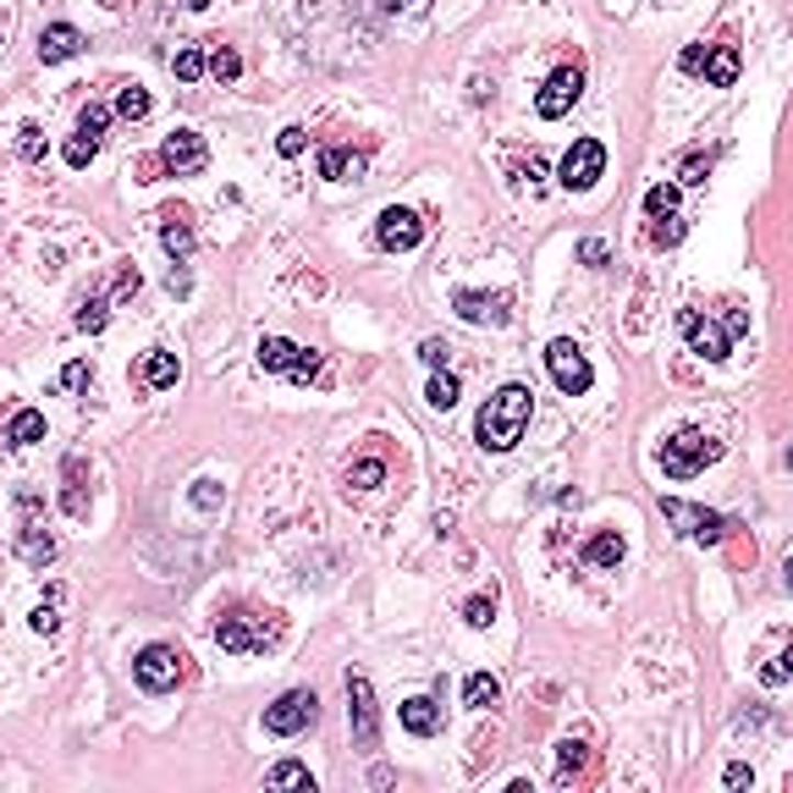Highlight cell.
Here are the masks:
<instances>
[{
  "mask_svg": "<svg viewBox=\"0 0 793 793\" xmlns=\"http://www.w3.org/2000/svg\"><path fill=\"white\" fill-rule=\"evenodd\" d=\"M529 414H535V391L529 386H502L496 396H485V409H480V420H474V436H480V447L485 453H513L518 442H524V431H529Z\"/></svg>",
  "mask_w": 793,
  "mask_h": 793,
  "instance_id": "cell-1",
  "label": "cell"
},
{
  "mask_svg": "<svg viewBox=\"0 0 793 793\" xmlns=\"http://www.w3.org/2000/svg\"><path fill=\"white\" fill-rule=\"evenodd\" d=\"M678 331L689 336V347L705 364H722L733 353V342L749 331V314L738 303H722V314H700V309H678Z\"/></svg>",
  "mask_w": 793,
  "mask_h": 793,
  "instance_id": "cell-2",
  "label": "cell"
},
{
  "mask_svg": "<svg viewBox=\"0 0 793 793\" xmlns=\"http://www.w3.org/2000/svg\"><path fill=\"white\" fill-rule=\"evenodd\" d=\"M281 634H287L281 612H254V606H232L215 623V645L226 656H265V650L281 645Z\"/></svg>",
  "mask_w": 793,
  "mask_h": 793,
  "instance_id": "cell-3",
  "label": "cell"
},
{
  "mask_svg": "<svg viewBox=\"0 0 793 793\" xmlns=\"http://www.w3.org/2000/svg\"><path fill=\"white\" fill-rule=\"evenodd\" d=\"M259 369L287 375V380H298V386H325V380H331L325 358H320L314 347L287 342V336H259Z\"/></svg>",
  "mask_w": 793,
  "mask_h": 793,
  "instance_id": "cell-4",
  "label": "cell"
},
{
  "mask_svg": "<svg viewBox=\"0 0 793 793\" xmlns=\"http://www.w3.org/2000/svg\"><path fill=\"white\" fill-rule=\"evenodd\" d=\"M722 458V442L716 436H705V431H678L672 442H661V474L667 480H694V474H705L711 463Z\"/></svg>",
  "mask_w": 793,
  "mask_h": 793,
  "instance_id": "cell-5",
  "label": "cell"
},
{
  "mask_svg": "<svg viewBox=\"0 0 793 793\" xmlns=\"http://www.w3.org/2000/svg\"><path fill=\"white\" fill-rule=\"evenodd\" d=\"M661 518L678 524V535H683V540H700V546H722V540L738 529L733 518H722V513H711V507H694V502H678V496H661Z\"/></svg>",
  "mask_w": 793,
  "mask_h": 793,
  "instance_id": "cell-6",
  "label": "cell"
},
{
  "mask_svg": "<svg viewBox=\"0 0 793 793\" xmlns=\"http://www.w3.org/2000/svg\"><path fill=\"white\" fill-rule=\"evenodd\" d=\"M133 678L144 694H171L177 683H188V656L177 645H144L133 661Z\"/></svg>",
  "mask_w": 793,
  "mask_h": 793,
  "instance_id": "cell-7",
  "label": "cell"
},
{
  "mask_svg": "<svg viewBox=\"0 0 793 793\" xmlns=\"http://www.w3.org/2000/svg\"><path fill=\"white\" fill-rule=\"evenodd\" d=\"M678 67L694 72V78H705L711 89H733L744 62H738V45H733V40H716V45H689V51L678 56Z\"/></svg>",
  "mask_w": 793,
  "mask_h": 793,
  "instance_id": "cell-8",
  "label": "cell"
},
{
  "mask_svg": "<svg viewBox=\"0 0 793 793\" xmlns=\"http://www.w3.org/2000/svg\"><path fill=\"white\" fill-rule=\"evenodd\" d=\"M546 369H551V380H557L568 396H584V391L595 386V369H590L584 347H579V342H568V336H557V342L546 347Z\"/></svg>",
  "mask_w": 793,
  "mask_h": 793,
  "instance_id": "cell-9",
  "label": "cell"
},
{
  "mask_svg": "<svg viewBox=\"0 0 793 793\" xmlns=\"http://www.w3.org/2000/svg\"><path fill=\"white\" fill-rule=\"evenodd\" d=\"M601 177H606V144H601V138H579V144L562 155L557 182H562L568 193H584V188H595Z\"/></svg>",
  "mask_w": 793,
  "mask_h": 793,
  "instance_id": "cell-10",
  "label": "cell"
},
{
  "mask_svg": "<svg viewBox=\"0 0 793 793\" xmlns=\"http://www.w3.org/2000/svg\"><path fill=\"white\" fill-rule=\"evenodd\" d=\"M347 722H353V744L358 749L380 744V705H375V689H369L364 672H347Z\"/></svg>",
  "mask_w": 793,
  "mask_h": 793,
  "instance_id": "cell-11",
  "label": "cell"
},
{
  "mask_svg": "<svg viewBox=\"0 0 793 793\" xmlns=\"http://www.w3.org/2000/svg\"><path fill=\"white\" fill-rule=\"evenodd\" d=\"M314 716H320V700H314V689H287L276 705H265V727H270L276 738H292V733L314 727Z\"/></svg>",
  "mask_w": 793,
  "mask_h": 793,
  "instance_id": "cell-12",
  "label": "cell"
},
{
  "mask_svg": "<svg viewBox=\"0 0 793 793\" xmlns=\"http://www.w3.org/2000/svg\"><path fill=\"white\" fill-rule=\"evenodd\" d=\"M204 166H210V149H204L199 133H188V127L166 133V144H160V171L166 177H199Z\"/></svg>",
  "mask_w": 793,
  "mask_h": 793,
  "instance_id": "cell-13",
  "label": "cell"
},
{
  "mask_svg": "<svg viewBox=\"0 0 793 793\" xmlns=\"http://www.w3.org/2000/svg\"><path fill=\"white\" fill-rule=\"evenodd\" d=\"M375 237H380V248H391V254H409V248L425 243V215H420V210H403V204H391V210H380Z\"/></svg>",
  "mask_w": 793,
  "mask_h": 793,
  "instance_id": "cell-14",
  "label": "cell"
},
{
  "mask_svg": "<svg viewBox=\"0 0 793 793\" xmlns=\"http://www.w3.org/2000/svg\"><path fill=\"white\" fill-rule=\"evenodd\" d=\"M579 94H584V67H579V62H573V67H557V72L546 78V89L535 94V111H540L546 122H557V116L573 111Z\"/></svg>",
  "mask_w": 793,
  "mask_h": 793,
  "instance_id": "cell-15",
  "label": "cell"
},
{
  "mask_svg": "<svg viewBox=\"0 0 793 793\" xmlns=\"http://www.w3.org/2000/svg\"><path fill=\"white\" fill-rule=\"evenodd\" d=\"M18 507H23V529H18V551H23V562L29 568H45L51 557H56V535L40 524V496H18Z\"/></svg>",
  "mask_w": 793,
  "mask_h": 793,
  "instance_id": "cell-16",
  "label": "cell"
},
{
  "mask_svg": "<svg viewBox=\"0 0 793 793\" xmlns=\"http://www.w3.org/2000/svg\"><path fill=\"white\" fill-rule=\"evenodd\" d=\"M453 309H458L469 325H507V320H513V309H507L502 292H474V287H463V292L453 298Z\"/></svg>",
  "mask_w": 793,
  "mask_h": 793,
  "instance_id": "cell-17",
  "label": "cell"
},
{
  "mask_svg": "<svg viewBox=\"0 0 793 793\" xmlns=\"http://www.w3.org/2000/svg\"><path fill=\"white\" fill-rule=\"evenodd\" d=\"M369 166V149H353V144H325L320 149V177L325 182H358Z\"/></svg>",
  "mask_w": 793,
  "mask_h": 793,
  "instance_id": "cell-18",
  "label": "cell"
},
{
  "mask_svg": "<svg viewBox=\"0 0 793 793\" xmlns=\"http://www.w3.org/2000/svg\"><path fill=\"white\" fill-rule=\"evenodd\" d=\"M160 243L171 259H188L193 254V210L188 204H166L160 210Z\"/></svg>",
  "mask_w": 793,
  "mask_h": 793,
  "instance_id": "cell-19",
  "label": "cell"
},
{
  "mask_svg": "<svg viewBox=\"0 0 793 793\" xmlns=\"http://www.w3.org/2000/svg\"><path fill=\"white\" fill-rule=\"evenodd\" d=\"M83 51V34L72 29V23H51L45 34H40V62L45 67H62V62H72Z\"/></svg>",
  "mask_w": 793,
  "mask_h": 793,
  "instance_id": "cell-20",
  "label": "cell"
},
{
  "mask_svg": "<svg viewBox=\"0 0 793 793\" xmlns=\"http://www.w3.org/2000/svg\"><path fill=\"white\" fill-rule=\"evenodd\" d=\"M138 386H149V391H166V386H177V375H182V364H177V353H166V347H155V353H144L138 358Z\"/></svg>",
  "mask_w": 793,
  "mask_h": 793,
  "instance_id": "cell-21",
  "label": "cell"
},
{
  "mask_svg": "<svg viewBox=\"0 0 793 793\" xmlns=\"http://www.w3.org/2000/svg\"><path fill=\"white\" fill-rule=\"evenodd\" d=\"M62 507H67V518H89V480H83V458H67L62 463Z\"/></svg>",
  "mask_w": 793,
  "mask_h": 793,
  "instance_id": "cell-22",
  "label": "cell"
},
{
  "mask_svg": "<svg viewBox=\"0 0 793 793\" xmlns=\"http://www.w3.org/2000/svg\"><path fill=\"white\" fill-rule=\"evenodd\" d=\"M403 727H409L414 738H431V733H442V705H436L431 694H414V700H403Z\"/></svg>",
  "mask_w": 793,
  "mask_h": 793,
  "instance_id": "cell-23",
  "label": "cell"
},
{
  "mask_svg": "<svg viewBox=\"0 0 793 793\" xmlns=\"http://www.w3.org/2000/svg\"><path fill=\"white\" fill-rule=\"evenodd\" d=\"M623 551H628V546H623L617 529H601V535L584 540V562H590V568H623Z\"/></svg>",
  "mask_w": 793,
  "mask_h": 793,
  "instance_id": "cell-24",
  "label": "cell"
},
{
  "mask_svg": "<svg viewBox=\"0 0 793 793\" xmlns=\"http://www.w3.org/2000/svg\"><path fill=\"white\" fill-rule=\"evenodd\" d=\"M584 777H590V744H573V738H568V744L557 749V782L568 788V782H584Z\"/></svg>",
  "mask_w": 793,
  "mask_h": 793,
  "instance_id": "cell-25",
  "label": "cell"
},
{
  "mask_svg": "<svg viewBox=\"0 0 793 793\" xmlns=\"http://www.w3.org/2000/svg\"><path fill=\"white\" fill-rule=\"evenodd\" d=\"M7 442H12V447H34V442H45V414H40V409H23V414H12V425H7Z\"/></svg>",
  "mask_w": 793,
  "mask_h": 793,
  "instance_id": "cell-26",
  "label": "cell"
},
{
  "mask_svg": "<svg viewBox=\"0 0 793 793\" xmlns=\"http://www.w3.org/2000/svg\"><path fill=\"white\" fill-rule=\"evenodd\" d=\"M496 694H502V683H496L491 672H469V678H463V705L485 711V705H496Z\"/></svg>",
  "mask_w": 793,
  "mask_h": 793,
  "instance_id": "cell-27",
  "label": "cell"
},
{
  "mask_svg": "<svg viewBox=\"0 0 793 793\" xmlns=\"http://www.w3.org/2000/svg\"><path fill=\"white\" fill-rule=\"evenodd\" d=\"M425 403L447 414V409L458 403V375H447V369H436V375H431V386H425Z\"/></svg>",
  "mask_w": 793,
  "mask_h": 793,
  "instance_id": "cell-28",
  "label": "cell"
},
{
  "mask_svg": "<svg viewBox=\"0 0 793 793\" xmlns=\"http://www.w3.org/2000/svg\"><path fill=\"white\" fill-rule=\"evenodd\" d=\"M18 155H23L29 166H40V160L51 155V144H45V127H40V122H23V127H18Z\"/></svg>",
  "mask_w": 793,
  "mask_h": 793,
  "instance_id": "cell-29",
  "label": "cell"
},
{
  "mask_svg": "<svg viewBox=\"0 0 793 793\" xmlns=\"http://www.w3.org/2000/svg\"><path fill=\"white\" fill-rule=\"evenodd\" d=\"M661 215H678V182H656L645 193V221H661Z\"/></svg>",
  "mask_w": 793,
  "mask_h": 793,
  "instance_id": "cell-30",
  "label": "cell"
},
{
  "mask_svg": "<svg viewBox=\"0 0 793 793\" xmlns=\"http://www.w3.org/2000/svg\"><path fill=\"white\" fill-rule=\"evenodd\" d=\"M683 232H689V221H683V215H661V221H650V226H645L650 248H672V243H683Z\"/></svg>",
  "mask_w": 793,
  "mask_h": 793,
  "instance_id": "cell-31",
  "label": "cell"
},
{
  "mask_svg": "<svg viewBox=\"0 0 793 793\" xmlns=\"http://www.w3.org/2000/svg\"><path fill=\"white\" fill-rule=\"evenodd\" d=\"M210 78L237 83V78H243V56H237L232 45H215V51H210Z\"/></svg>",
  "mask_w": 793,
  "mask_h": 793,
  "instance_id": "cell-32",
  "label": "cell"
},
{
  "mask_svg": "<svg viewBox=\"0 0 793 793\" xmlns=\"http://www.w3.org/2000/svg\"><path fill=\"white\" fill-rule=\"evenodd\" d=\"M105 127H111V105L89 100V105H83V116H78V133H83V138H94V144H105Z\"/></svg>",
  "mask_w": 793,
  "mask_h": 793,
  "instance_id": "cell-33",
  "label": "cell"
},
{
  "mask_svg": "<svg viewBox=\"0 0 793 793\" xmlns=\"http://www.w3.org/2000/svg\"><path fill=\"white\" fill-rule=\"evenodd\" d=\"M711 166H716V149H694V155L683 160V171H678V188H700V182L711 177Z\"/></svg>",
  "mask_w": 793,
  "mask_h": 793,
  "instance_id": "cell-34",
  "label": "cell"
},
{
  "mask_svg": "<svg viewBox=\"0 0 793 793\" xmlns=\"http://www.w3.org/2000/svg\"><path fill=\"white\" fill-rule=\"evenodd\" d=\"M347 485H358V491H375V485H386V458H358V463L347 469Z\"/></svg>",
  "mask_w": 793,
  "mask_h": 793,
  "instance_id": "cell-35",
  "label": "cell"
},
{
  "mask_svg": "<svg viewBox=\"0 0 793 793\" xmlns=\"http://www.w3.org/2000/svg\"><path fill=\"white\" fill-rule=\"evenodd\" d=\"M56 606H62V584H51V595L34 606V617H29L34 634H56V628H62V612H56Z\"/></svg>",
  "mask_w": 793,
  "mask_h": 793,
  "instance_id": "cell-36",
  "label": "cell"
},
{
  "mask_svg": "<svg viewBox=\"0 0 793 793\" xmlns=\"http://www.w3.org/2000/svg\"><path fill=\"white\" fill-rule=\"evenodd\" d=\"M171 72H177L182 83H199V78L210 72V56H204V51H177V56H171Z\"/></svg>",
  "mask_w": 793,
  "mask_h": 793,
  "instance_id": "cell-37",
  "label": "cell"
},
{
  "mask_svg": "<svg viewBox=\"0 0 793 793\" xmlns=\"http://www.w3.org/2000/svg\"><path fill=\"white\" fill-rule=\"evenodd\" d=\"M116 116H127V122H144V116H149V89L127 83V89L116 94Z\"/></svg>",
  "mask_w": 793,
  "mask_h": 793,
  "instance_id": "cell-38",
  "label": "cell"
},
{
  "mask_svg": "<svg viewBox=\"0 0 793 793\" xmlns=\"http://www.w3.org/2000/svg\"><path fill=\"white\" fill-rule=\"evenodd\" d=\"M105 320H111V298H83L78 303V331H105Z\"/></svg>",
  "mask_w": 793,
  "mask_h": 793,
  "instance_id": "cell-39",
  "label": "cell"
},
{
  "mask_svg": "<svg viewBox=\"0 0 793 793\" xmlns=\"http://www.w3.org/2000/svg\"><path fill=\"white\" fill-rule=\"evenodd\" d=\"M496 590H485V595H474V601H463V623H474V628H491L496 623Z\"/></svg>",
  "mask_w": 793,
  "mask_h": 793,
  "instance_id": "cell-40",
  "label": "cell"
},
{
  "mask_svg": "<svg viewBox=\"0 0 793 793\" xmlns=\"http://www.w3.org/2000/svg\"><path fill=\"white\" fill-rule=\"evenodd\" d=\"M270 788H314V777H309V766H298V760H281V766H270V777H265Z\"/></svg>",
  "mask_w": 793,
  "mask_h": 793,
  "instance_id": "cell-41",
  "label": "cell"
},
{
  "mask_svg": "<svg viewBox=\"0 0 793 793\" xmlns=\"http://www.w3.org/2000/svg\"><path fill=\"white\" fill-rule=\"evenodd\" d=\"M89 386H94V369H89L83 358H72V364L62 369V391H67V396H78V391H89Z\"/></svg>",
  "mask_w": 793,
  "mask_h": 793,
  "instance_id": "cell-42",
  "label": "cell"
},
{
  "mask_svg": "<svg viewBox=\"0 0 793 793\" xmlns=\"http://www.w3.org/2000/svg\"><path fill=\"white\" fill-rule=\"evenodd\" d=\"M518 182H529V193H540V188H546V160H540V155H529V160L518 166Z\"/></svg>",
  "mask_w": 793,
  "mask_h": 793,
  "instance_id": "cell-43",
  "label": "cell"
},
{
  "mask_svg": "<svg viewBox=\"0 0 793 793\" xmlns=\"http://www.w3.org/2000/svg\"><path fill=\"white\" fill-rule=\"evenodd\" d=\"M193 507L215 513V507H221V485H215V480H193Z\"/></svg>",
  "mask_w": 793,
  "mask_h": 793,
  "instance_id": "cell-44",
  "label": "cell"
},
{
  "mask_svg": "<svg viewBox=\"0 0 793 793\" xmlns=\"http://www.w3.org/2000/svg\"><path fill=\"white\" fill-rule=\"evenodd\" d=\"M782 678H793V645H788L771 667H760V683H782Z\"/></svg>",
  "mask_w": 793,
  "mask_h": 793,
  "instance_id": "cell-45",
  "label": "cell"
},
{
  "mask_svg": "<svg viewBox=\"0 0 793 793\" xmlns=\"http://www.w3.org/2000/svg\"><path fill=\"white\" fill-rule=\"evenodd\" d=\"M579 259H584V265H595V270H601V265H606V259H612V248H606V243H601V237H584V243H579Z\"/></svg>",
  "mask_w": 793,
  "mask_h": 793,
  "instance_id": "cell-46",
  "label": "cell"
},
{
  "mask_svg": "<svg viewBox=\"0 0 793 793\" xmlns=\"http://www.w3.org/2000/svg\"><path fill=\"white\" fill-rule=\"evenodd\" d=\"M138 287H144V276H138L133 265H122V270H116V292H111V298H138Z\"/></svg>",
  "mask_w": 793,
  "mask_h": 793,
  "instance_id": "cell-47",
  "label": "cell"
},
{
  "mask_svg": "<svg viewBox=\"0 0 793 793\" xmlns=\"http://www.w3.org/2000/svg\"><path fill=\"white\" fill-rule=\"evenodd\" d=\"M303 144H309V138H303V127H281V138H276V149H281V155H303Z\"/></svg>",
  "mask_w": 793,
  "mask_h": 793,
  "instance_id": "cell-48",
  "label": "cell"
},
{
  "mask_svg": "<svg viewBox=\"0 0 793 793\" xmlns=\"http://www.w3.org/2000/svg\"><path fill=\"white\" fill-rule=\"evenodd\" d=\"M420 358H425L431 369H442V364H447V342H425V347H420Z\"/></svg>",
  "mask_w": 793,
  "mask_h": 793,
  "instance_id": "cell-49",
  "label": "cell"
},
{
  "mask_svg": "<svg viewBox=\"0 0 793 793\" xmlns=\"http://www.w3.org/2000/svg\"><path fill=\"white\" fill-rule=\"evenodd\" d=\"M722 782H727V788H749V782H755V771H749V766H727V777H722Z\"/></svg>",
  "mask_w": 793,
  "mask_h": 793,
  "instance_id": "cell-50",
  "label": "cell"
},
{
  "mask_svg": "<svg viewBox=\"0 0 793 793\" xmlns=\"http://www.w3.org/2000/svg\"><path fill=\"white\" fill-rule=\"evenodd\" d=\"M171 292H177V298H188V270H182V259L171 265Z\"/></svg>",
  "mask_w": 793,
  "mask_h": 793,
  "instance_id": "cell-51",
  "label": "cell"
},
{
  "mask_svg": "<svg viewBox=\"0 0 793 793\" xmlns=\"http://www.w3.org/2000/svg\"><path fill=\"white\" fill-rule=\"evenodd\" d=\"M182 7H188V12H204V7H210V0H182Z\"/></svg>",
  "mask_w": 793,
  "mask_h": 793,
  "instance_id": "cell-52",
  "label": "cell"
},
{
  "mask_svg": "<svg viewBox=\"0 0 793 793\" xmlns=\"http://www.w3.org/2000/svg\"><path fill=\"white\" fill-rule=\"evenodd\" d=\"M782 579H788V590H793V557H788V562H782Z\"/></svg>",
  "mask_w": 793,
  "mask_h": 793,
  "instance_id": "cell-53",
  "label": "cell"
},
{
  "mask_svg": "<svg viewBox=\"0 0 793 793\" xmlns=\"http://www.w3.org/2000/svg\"><path fill=\"white\" fill-rule=\"evenodd\" d=\"M788 474H793V453H788Z\"/></svg>",
  "mask_w": 793,
  "mask_h": 793,
  "instance_id": "cell-54",
  "label": "cell"
}]
</instances>
